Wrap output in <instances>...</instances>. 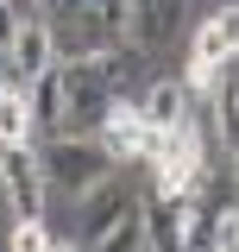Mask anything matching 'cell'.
<instances>
[{
	"instance_id": "30bf717a",
	"label": "cell",
	"mask_w": 239,
	"mask_h": 252,
	"mask_svg": "<svg viewBox=\"0 0 239 252\" xmlns=\"http://www.w3.org/2000/svg\"><path fill=\"white\" fill-rule=\"evenodd\" d=\"M126 208H132V195H126V183H120V177H107V183H94L89 195H82V220H89V233L114 227Z\"/></svg>"
},
{
	"instance_id": "d6986e66",
	"label": "cell",
	"mask_w": 239,
	"mask_h": 252,
	"mask_svg": "<svg viewBox=\"0 0 239 252\" xmlns=\"http://www.w3.org/2000/svg\"><path fill=\"white\" fill-rule=\"evenodd\" d=\"M145 252H151V246H145Z\"/></svg>"
},
{
	"instance_id": "9c48e42d",
	"label": "cell",
	"mask_w": 239,
	"mask_h": 252,
	"mask_svg": "<svg viewBox=\"0 0 239 252\" xmlns=\"http://www.w3.org/2000/svg\"><path fill=\"white\" fill-rule=\"evenodd\" d=\"M139 107H145L151 126H182V120H189V89H182V76H157Z\"/></svg>"
},
{
	"instance_id": "8992f818",
	"label": "cell",
	"mask_w": 239,
	"mask_h": 252,
	"mask_svg": "<svg viewBox=\"0 0 239 252\" xmlns=\"http://www.w3.org/2000/svg\"><path fill=\"white\" fill-rule=\"evenodd\" d=\"M139 215H145V246L151 252H182V215H189V195H157L151 189L145 202H139Z\"/></svg>"
},
{
	"instance_id": "7a4b0ae2",
	"label": "cell",
	"mask_w": 239,
	"mask_h": 252,
	"mask_svg": "<svg viewBox=\"0 0 239 252\" xmlns=\"http://www.w3.org/2000/svg\"><path fill=\"white\" fill-rule=\"evenodd\" d=\"M0 189L13 202V220H44L51 177H44V158L31 145H0Z\"/></svg>"
},
{
	"instance_id": "5b68a950",
	"label": "cell",
	"mask_w": 239,
	"mask_h": 252,
	"mask_svg": "<svg viewBox=\"0 0 239 252\" xmlns=\"http://www.w3.org/2000/svg\"><path fill=\"white\" fill-rule=\"evenodd\" d=\"M189 19V0H126V38L132 44H164L170 32Z\"/></svg>"
},
{
	"instance_id": "ac0fdd59",
	"label": "cell",
	"mask_w": 239,
	"mask_h": 252,
	"mask_svg": "<svg viewBox=\"0 0 239 252\" xmlns=\"http://www.w3.org/2000/svg\"><path fill=\"white\" fill-rule=\"evenodd\" d=\"M6 82H13V76H6V69H0V89H6Z\"/></svg>"
},
{
	"instance_id": "8fae6325",
	"label": "cell",
	"mask_w": 239,
	"mask_h": 252,
	"mask_svg": "<svg viewBox=\"0 0 239 252\" xmlns=\"http://www.w3.org/2000/svg\"><path fill=\"white\" fill-rule=\"evenodd\" d=\"M31 89H19V82H6L0 89V145H26L31 139Z\"/></svg>"
},
{
	"instance_id": "4fadbf2b",
	"label": "cell",
	"mask_w": 239,
	"mask_h": 252,
	"mask_svg": "<svg viewBox=\"0 0 239 252\" xmlns=\"http://www.w3.org/2000/svg\"><path fill=\"white\" fill-rule=\"evenodd\" d=\"M182 89H189V101H214V94L227 89V63H202V57H189V69H182Z\"/></svg>"
},
{
	"instance_id": "9a60e30c",
	"label": "cell",
	"mask_w": 239,
	"mask_h": 252,
	"mask_svg": "<svg viewBox=\"0 0 239 252\" xmlns=\"http://www.w3.org/2000/svg\"><path fill=\"white\" fill-rule=\"evenodd\" d=\"M214 252H239V208H214Z\"/></svg>"
},
{
	"instance_id": "52a82bcc",
	"label": "cell",
	"mask_w": 239,
	"mask_h": 252,
	"mask_svg": "<svg viewBox=\"0 0 239 252\" xmlns=\"http://www.w3.org/2000/svg\"><path fill=\"white\" fill-rule=\"evenodd\" d=\"M189 57H202V63H233L239 57V6H214L208 19L195 26Z\"/></svg>"
},
{
	"instance_id": "ba28073f",
	"label": "cell",
	"mask_w": 239,
	"mask_h": 252,
	"mask_svg": "<svg viewBox=\"0 0 239 252\" xmlns=\"http://www.w3.org/2000/svg\"><path fill=\"white\" fill-rule=\"evenodd\" d=\"M63 114H69V63H51L38 82H31V120L51 126V132H63Z\"/></svg>"
},
{
	"instance_id": "277c9868",
	"label": "cell",
	"mask_w": 239,
	"mask_h": 252,
	"mask_svg": "<svg viewBox=\"0 0 239 252\" xmlns=\"http://www.w3.org/2000/svg\"><path fill=\"white\" fill-rule=\"evenodd\" d=\"M51 63H57V32L44 26V19H26V26H19V38H13V51H6L13 82H19V89H31Z\"/></svg>"
},
{
	"instance_id": "3957f363",
	"label": "cell",
	"mask_w": 239,
	"mask_h": 252,
	"mask_svg": "<svg viewBox=\"0 0 239 252\" xmlns=\"http://www.w3.org/2000/svg\"><path fill=\"white\" fill-rule=\"evenodd\" d=\"M145 126H151L145 107H139V101H126V94H114V101H107V114L94 120V139L114 152V164H132L139 145H145Z\"/></svg>"
},
{
	"instance_id": "6da1fadb",
	"label": "cell",
	"mask_w": 239,
	"mask_h": 252,
	"mask_svg": "<svg viewBox=\"0 0 239 252\" xmlns=\"http://www.w3.org/2000/svg\"><path fill=\"white\" fill-rule=\"evenodd\" d=\"M38 158H44L51 189H69V195H89L94 183H107V177H114V152H107L94 132H57Z\"/></svg>"
},
{
	"instance_id": "5bb4252c",
	"label": "cell",
	"mask_w": 239,
	"mask_h": 252,
	"mask_svg": "<svg viewBox=\"0 0 239 252\" xmlns=\"http://www.w3.org/2000/svg\"><path fill=\"white\" fill-rule=\"evenodd\" d=\"M6 246H13V252H57V233H51L44 220H13Z\"/></svg>"
},
{
	"instance_id": "7c38bea8",
	"label": "cell",
	"mask_w": 239,
	"mask_h": 252,
	"mask_svg": "<svg viewBox=\"0 0 239 252\" xmlns=\"http://www.w3.org/2000/svg\"><path fill=\"white\" fill-rule=\"evenodd\" d=\"M94 252H145V215H139V202H132L114 227L94 233Z\"/></svg>"
},
{
	"instance_id": "2e32d148",
	"label": "cell",
	"mask_w": 239,
	"mask_h": 252,
	"mask_svg": "<svg viewBox=\"0 0 239 252\" xmlns=\"http://www.w3.org/2000/svg\"><path fill=\"white\" fill-rule=\"evenodd\" d=\"M19 26H26V19H19V6H13V0H0V57L13 51V38H19Z\"/></svg>"
},
{
	"instance_id": "e0dca14e",
	"label": "cell",
	"mask_w": 239,
	"mask_h": 252,
	"mask_svg": "<svg viewBox=\"0 0 239 252\" xmlns=\"http://www.w3.org/2000/svg\"><path fill=\"white\" fill-rule=\"evenodd\" d=\"M51 6H57V19H76V13H94L101 0H51Z\"/></svg>"
}]
</instances>
